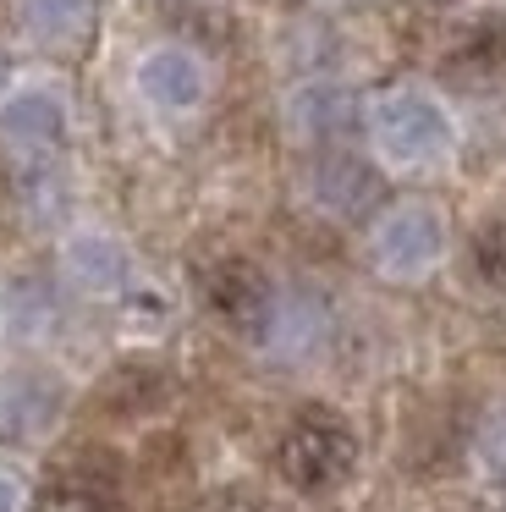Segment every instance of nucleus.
<instances>
[{"mask_svg": "<svg viewBox=\"0 0 506 512\" xmlns=\"http://www.w3.org/2000/svg\"><path fill=\"white\" fill-rule=\"evenodd\" d=\"M473 270H479L484 287L506 298V221L479 226V237H473Z\"/></svg>", "mask_w": 506, "mask_h": 512, "instance_id": "nucleus-7", "label": "nucleus"}, {"mask_svg": "<svg viewBox=\"0 0 506 512\" xmlns=\"http://www.w3.org/2000/svg\"><path fill=\"white\" fill-rule=\"evenodd\" d=\"M275 468L292 490L303 496H325V490L347 485L358 468V435L341 413L330 408H303L286 424L281 446H275Z\"/></svg>", "mask_w": 506, "mask_h": 512, "instance_id": "nucleus-1", "label": "nucleus"}, {"mask_svg": "<svg viewBox=\"0 0 506 512\" xmlns=\"http://www.w3.org/2000/svg\"><path fill=\"white\" fill-rule=\"evenodd\" d=\"M380 144L391 149L396 160H435L446 149V116L424 100V94H391L380 105Z\"/></svg>", "mask_w": 506, "mask_h": 512, "instance_id": "nucleus-3", "label": "nucleus"}, {"mask_svg": "<svg viewBox=\"0 0 506 512\" xmlns=\"http://www.w3.org/2000/svg\"><path fill=\"white\" fill-rule=\"evenodd\" d=\"M165 397H171V380L149 364H121L116 375L99 386V408L116 413V419H143V413H154Z\"/></svg>", "mask_w": 506, "mask_h": 512, "instance_id": "nucleus-5", "label": "nucleus"}, {"mask_svg": "<svg viewBox=\"0 0 506 512\" xmlns=\"http://www.w3.org/2000/svg\"><path fill=\"white\" fill-rule=\"evenodd\" d=\"M231 512H275V507H264V501H242V507H231Z\"/></svg>", "mask_w": 506, "mask_h": 512, "instance_id": "nucleus-9", "label": "nucleus"}, {"mask_svg": "<svg viewBox=\"0 0 506 512\" xmlns=\"http://www.w3.org/2000/svg\"><path fill=\"white\" fill-rule=\"evenodd\" d=\"M204 303L237 336H259L270 325V281L253 259H215L204 270Z\"/></svg>", "mask_w": 506, "mask_h": 512, "instance_id": "nucleus-2", "label": "nucleus"}, {"mask_svg": "<svg viewBox=\"0 0 506 512\" xmlns=\"http://www.w3.org/2000/svg\"><path fill=\"white\" fill-rule=\"evenodd\" d=\"M0 512H11V479H0Z\"/></svg>", "mask_w": 506, "mask_h": 512, "instance_id": "nucleus-8", "label": "nucleus"}, {"mask_svg": "<svg viewBox=\"0 0 506 512\" xmlns=\"http://www.w3.org/2000/svg\"><path fill=\"white\" fill-rule=\"evenodd\" d=\"M143 83H149L165 105L198 100V72H193V61H182V56H154L149 67H143Z\"/></svg>", "mask_w": 506, "mask_h": 512, "instance_id": "nucleus-6", "label": "nucleus"}, {"mask_svg": "<svg viewBox=\"0 0 506 512\" xmlns=\"http://www.w3.org/2000/svg\"><path fill=\"white\" fill-rule=\"evenodd\" d=\"M374 254L385 270H424L440 254V226L429 210H396L391 221L374 232Z\"/></svg>", "mask_w": 506, "mask_h": 512, "instance_id": "nucleus-4", "label": "nucleus"}]
</instances>
